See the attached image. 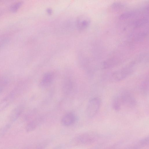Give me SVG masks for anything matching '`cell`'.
I'll use <instances>...</instances> for the list:
<instances>
[{
	"instance_id": "1",
	"label": "cell",
	"mask_w": 149,
	"mask_h": 149,
	"mask_svg": "<svg viewBox=\"0 0 149 149\" xmlns=\"http://www.w3.org/2000/svg\"><path fill=\"white\" fill-rule=\"evenodd\" d=\"M136 101L129 93H122L115 97L112 102V107L116 111H119L123 108H132L136 106Z\"/></svg>"
},
{
	"instance_id": "2",
	"label": "cell",
	"mask_w": 149,
	"mask_h": 149,
	"mask_svg": "<svg viewBox=\"0 0 149 149\" xmlns=\"http://www.w3.org/2000/svg\"><path fill=\"white\" fill-rule=\"evenodd\" d=\"M97 135L91 132H86L77 135L71 140V144L75 146L89 144L94 141Z\"/></svg>"
},
{
	"instance_id": "3",
	"label": "cell",
	"mask_w": 149,
	"mask_h": 149,
	"mask_svg": "<svg viewBox=\"0 0 149 149\" xmlns=\"http://www.w3.org/2000/svg\"><path fill=\"white\" fill-rule=\"evenodd\" d=\"M134 65V63L132 62L128 65L114 72L111 76V80L116 82L124 79L132 73Z\"/></svg>"
},
{
	"instance_id": "4",
	"label": "cell",
	"mask_w": 149,
	"mask_h": 149,
	"mask_svg": "<svg viewBox=\"0 0 149 149\" xmlns=\"http://www.w3.org/2000/svg\"><path fill=\"white\" fill-rule=\"evenodd\" d=\"M101 104V100L98 97H94L91 99L88 102L86 108L87 116L89 118L93 117L98 111Z\"/></svg>"
},
{
	"instance_id": "5",
	"label": "cell",
	"mask_w": 149,
	"mask_h": 149,
	"mask_svg": "<svg viewBox=\"0 0 149 149\" xmlns=\"http://www.w3.org/2000/svg\"><path fill=\"white\" fill-rule=\"evenodd\" d=\"M76 117L73 113L70 112L64 114L61 119L62 125L68 127L73 125L75 122Z\"/></svg>"
},
{
	"instance_id": "6",
	"label": "cell",
	"mask_w": 149,
	"mask_h": 149,
	"mask_svg": "<svg viewBox=\"0 0 149 149\" xmlns=\"http://www.w3.org/2000/svg\"><path fill=\"white\" fill-rule=\"evenodd\" d=\"M54 78V74L52 72H46L42 76L39 85L41 87H47L52 84Z\"/></svg>"
},
{
	"instance_id": "7",
	"label": "cell",
	"mask_w": 149,
	"mask_h": 149,
	"mask_svg": "<svg viewBox=\"0 0 149 149\" xmlns=\"http://www.w3.org/2000/svg\"><path fill=\"white\" fill-rule=\"evenodd\" d=\"M148 142L149 137H147L130 146L127 149H138L146 145L148 143Z\"/></svg>"
},
{
	"instance_id": "8",
	"label": "cell",
	"mask_w": 149,
	"mask_h": 149,
	"mask_svg": "<svg viewBox=\"0 0 149 149\" xmlns=\"http://www.w3.org/2000/svg\"><path fill=\"white\" fill-rule=\"evenodd\" d=\"M79 21V26L81 29L87 28L91 22L89 19L86 17H83Z\"/></svg>"
},
{
	"instance_id": "9",
	"label": "cell",
	"mask_w": 149,
	"mask_h": 149,
	"mask_svg": "<svg viewBox=\"0 0 149 149\" xmlns=\"http://www.w3.org/2000/svg\"><path fill=\"white\" fill-rule=\"evenodd\" d=\"M72 83L69 79H67L65 81L63 87V92L64 93L68 94L71 91L73 87Z\"/></svg>"
},
{
	"instance_id": "10",
	"label": "cell",
	"mask_w": 149,
	"mask_h": 149,
	"mask_svg": "<svg viewBox=\"0 0 149 149\" xmlns=\"http://www.w3.org/2000/svg\"><path fill=\"white\" fill-rule=\"evenodd\" d=\"M40 123L38 119L35 120L29 123L26 127V130L29 132L33 131L35 130Z\"/></svg>"
},
{
	"instance_id": "11",
	"label": "cell",
	"mask_w": 149,
	"mask_h": 149,
	"mask_svg": "<svg viewBox=\"0 0 149 149\" xmlns=\"http://www.w3.org/2000/svg\"><path fill=\"white\" fill-rule=\"evenodd\" d=\"M141 90L143 94L147 95L149 91L148 77H146L143 82L141 86Z\"/></svg>"
},
{
	"instance_id": "12",
	"label": "cell",
	"mask_w": 149,
	"mask_h": 149,
	"mask_svg": "<svg viewBox=\"0 0 149 149\" xmlns=\"http://www.w3.org/2000/svg\"><path fill=\"white\" fill-rule=\"evenodd\" d=\"M23 2L21 1H17L12 4L10 7V10L13 12L17 11L22 5Z\"/></svg>"
},
{
	"instance_id": "13",
	"label": "cell",
	"mask_w": 149,
	"mask_h": 149,
	"mask_svg": "<svg viewBox=\"0 0 149 149\" xmlns=\"http://www.w3.org/2000/svg\"><path fill=\"white\" fill-rule=\"evenodd\" d=\"M136 13V12L134 11H128L122 14L120 16L121 19H126L134 16Z\"/></svg>"
},
{
	"instance_id": "14",
	"label": "cell",
	"mask_w": 149,
	"mask_h": 149,
	"mask_svg": "<svg viewBox=\"0 0 149 149\" xmlns=\"http://www.w3.org/2000/svg\"><path fill=\"white\" fill-rule=\"evenodd\" d=\"M124 6L125 5L122 3L116 2L113 4L111 6V9L116 11L121 9L124 7Z\"/></svg>"
},
{
	"instance_id": "15",
	"label": "cell",
	"mask_w": 149,
	"mask_h": 149,
	"mask_svg": "<svg viewBox=\"0 0 149 149\" xmlns=\"http://www.w3.org/2000/svg\"><path fill=\"white\" fill-rule=\"evenodd\" d=\"M9 40L6 37L0 38V49L7 44L9 42Z\"/></svg>"
},
{
	"instance_id": "16",
	"label": "cell",
	"mask_w": 149,
	"mask_h": 149,
	"mask_svg": "<svg viewBox=\"0 0 149 149\" xmlns=\"http://www.w3.org/2000/svg\"><path fill=\"white\" fill-rule=\"evenodd\" d=\"M52 149H65V148L63 145H59L55 147Z\"/></svg>"
}]
</instances>
